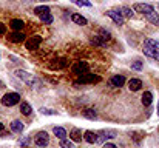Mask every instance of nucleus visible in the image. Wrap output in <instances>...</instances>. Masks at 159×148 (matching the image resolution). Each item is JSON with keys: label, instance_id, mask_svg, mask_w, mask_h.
Returning a JSON list of instances; mask_svg holds the SVG:
<instances>
[{"label": "nucleus", "instance_id": "dca6fc26", "mask_svg": "<svg viewBox=\"0 0 159 148\" xmlns=\"http://www.w3.org/2000/svg\"><path fill=\"white\" fill-rule=\"evenodd\" d=\"M117 11L120 12V16H122L124 19H131V17L134 16L133 9H131V8H128V6H122V8H119Z\"/></svg>", "mask_w": 159, "mask_h": 148}, {"label": "nucleus", "instance_id": "c756f323", "mask_svg": "<svg viewBox=\"0 0 159 148\" xmlns=\"http://www.w3.org/2000/svg\"><path fill=\"white\" fill-rule=\"evenodd\" d=\"M144 47H150V48L159 49V42H158V40H153V39H145V42H144Z\"/></svg>", "mask_w": 159, "mask_h": 148}, {"label": "nucleus", "instance_id": "f8f14e48", "mask_svg": "<svg viewBox=\"0 0 159 148\" xmlns=\"http://www.w3.org/2000/svg\"><path fill=\"white\" fill-rule=\"evenodd\" d=\"M124 83H125V77H124V76H113V77L110 79V85H111V87L119 88V87H122Z\"/></svg>", "mask_w": 159, "mask_h": 148}, {"label": "nucleus", "instance_id": "a878e982", "mask_svg": "<svg viewBox=\"0 0 159 148\" xmlns=\"http://www.w3.org/2000/svg\"><path fill=\"white\" fill-rule=\"evenodd\" d=\"M98 36H99L104 42H110V40H111V33L107 31V29H104V28L99 29V34H98Z\"/></svg>", "mask_w": 159, "mask_h": 148}, {"label": "nucleus", "instance_id": "393cba45", "mask_svg": "<svg viewBox=\"0 0 159 148\" xmlns=\"http://www.w3.org/2000/svg\"><path fill=\"white\" fill-rule=\"evenodd\" d=\"M53 133L57 139H65V136H66V131H65V128H62V127H54Z\"/></svg>", "mask_w": 159, "mask_h": 148}, {"label": "nucleus", "instance_id": "2eb2a0df", "mask_svg": "<svg viewBox=\"0 0 159 148\" xmlns=\"http://www.w3.org/2000/svg\"><path fill=\"white\" fill-rule=\"evenodd\" d=\"M145 16V19L150 22V23H153V25H159V14L158 12H155V11H152V12H147V14H144Z\"/></svg>", "mask_w": 159, "mask_h": 148}, {"label": "nucleus", "instance_id": "2f4dec72", "mask_svg": "<svg viewBox=\"0 0 159 148\" xmlns=\"http://www.w3.org/2000/svg\"><path fill=\"white\" fill-rule=\"evenodd\" d=\"M60 148H74V144L68 139H60Z\"/></svg>", "mask_w": 159, "mask_h": 148}, {"label": "nucleus", "instance_id": "7ed1b4c3", "mask_svg": "<svg viewBox=\"0 0 159 148\" xmlns=\"http://www.w3.org/2000/svg\"><path fill=\"white\" fill-rule=\"evenodd\" d=\"M34 144L40 148L47 147V145L50 144V136H48V133H47V131H39V133L34 136Z\"/></svg>", "mask_w": 159, "mask_h": 148}, {"label": "nucleus", "instance_id": "c85d7f7f", "mask_svg": "<svg viewBox=\"0 0 159 148\" xmlns=\"http://www.w3.org/2000/svg\"><path fill=\"white\" fill-rule=\"evenodd\" d=\"M39 17H40V20H42L45 25H51V23H53V20H54L53 16H51L50 12H45V14H42V16H39Z\"/></svg>", "mask_w": 159, "mask_h": 148}, {"label": "nucleus", "instance_id": "e433bc0d", "mask_svg": "<svg viewBox=\"0 0 159 148\" xmlns=\"http://www.w3.org/2000/svg\"><path fill=\"white\" fill-rule=\"evenodd\" d=\"M104 148H117V147H116V145H113V144H105Z\"/></svg>", "mask_w": 159, "mask_h": 148}, {"label": "nucleus", "instance_id": "f257e3e1", "mask_svg": "<svg viewBox=\"0 0 159 148\" xmlns=\"http://www.w3.org/2000/svg\"><path fill=\"white\" fill-rule=\"evenodd\" d=\"M14 74H16L20 80H23L25 83H28L31 88H39V87H40V82H39L33 74H30V73H26V71H23V70H17Z\"/></svg>", "mask_w": 159, "mask_h": 148}, {"label": "nucleus", "instance_id": "5701e85b", "mask_svg": "<svg viewBox=\"0 0 159 148\" xmlns=\"http://www.w3.org/2000/svg\"><path fill=\"white\" fill-rule=\"evenodd\" d=\"M141 100H142V103H144L145 106H148V105H152V102H153V94H152L150 91H145V93L142 94Z\"/></svg>", "mask_w": 159, "mask_h": 148}, {"label": "nucleus", "instance_id": "cd10ccee", "mask_svg": "<svg viewBox=\"0 0 159 148\" xmlns=\"http://www.w3.org/2000/svg\"><path fill=\"white\" fill-rule=\"evenodd\" d=\"M45 12H50V6L42 5V6L34 8V14H36V16H42V14H45Z\"/></svg>", "mask_w": 159, "mask_h": 148}, {"label": "nucleus", "instance_id": "4be33fe9", "mask_svg": "<svg viewBox=\"0 0 159 148\" xmlns=\"http://www.w3.org/2000/svg\"><path fill=\"white\" fill-rule=\"evenodd\" d=\"M54 63H50V68L51 70H62L66 66V60L65 59H60V60H53Z\"/></svg>", "mask_w": 159, "mask_h": 148}, {"label": "nucleus", "instance_id": "a19ab883", "mask_svg": "<svg viewBox=\"0 0 159 148\" xmlns=\"http://www.w3.org/2000/svg\"><path fill=\"white\" fill-rule=\"evenodd\" d=\"M158 9H159V6H158Z\"/></svg>", "mask_w": 159, "mask_h": 148}, {"label": "nucleus", "instance_id": "39448f33", "mask_svg": "<svg viewBox=\"0 0 159 148\" xmlns=\"http://www.w3.org/2000/svg\"><path fill=\"white\" fill-rule=\"evenodd\" d=\"M90 70V65L87 63V62H76L73 66H71V71L74 73V74H85L87 71Z\"/></svg>", "mask_w": 159, "mask_h": 148}, {"label": "nucleus", "instance_id": "a211bd4d", "mask_svg": "<svg viewBox=\"0 0 159 148\" xmlns=\"http://www.w3.org/2000/svg\"><path fill=\"white\" fill-rule=\"evenodd\" d=\"M82 137H84L88 144H96V141H98V133H93V131H85Z\"/></svg>", "mask_w": 159, "mask_h": 148}, {"label": "nucleus", "instance_id": "1a4fd4ad", "mask_svg": "<svg viewBox=\"0 0 159 148\" xmlns=\"http://www.w3.org/2000/svg\"><path fill=\"white\" fill-rule=\"evenodd\" d=\"M40 43H42V37H40V36H34V37H31L30 40H26L25 47H26V49L33 51V49L39 48V45H40Z\"/></svg>", "mask_w": 159, "mask_h": 148}, {"label": "nucleus", "instance_id": "20e7f679", "mask_svg": "<svg viewBox=\"0 0 159 148\" xmlns=\"http://www.w3.org/2000/svg\"><path fill=\"white\" fill-rule=\"evenodd\" d=\"M114 137H117V133L114 130H102L101 133H98L96 144H104L107 139H114Z\"/></svg>", "mask_w": 159, "mask_h": 148}, {"label": "nucleus", "instance_id": "4c0bfd02", "mask_svg": "<svg viewBox=\"0 0 159 148\" xmlns=\"http://www.w3.org/2000/svg\"><path fill=\"white\" fill-rule=\"evenodd\" d=\"M3 131H5V125L0 122V133H3Z\"/></svg>", "mask_w": 159, "mask_h": 148}, {"label": "nucleus", "instance_id": "423d86ee", "mask_svg": "<svg viewBox=\"0 0 159 148\" xmlns=\"http://www.w3.org/2000/svg\"><path fill=\"white\" fill-rule=\"evenodd\" d=\"M107 16H108L116 25H119V26L124 25V17L120 16V12H119L117 9H108V11H107Z\"/></svg>", "mask_w": 159, "mask_h": 148}, {"label": "nucleus", "instance_id": "ea45409f", "mask_svg": "<svg viewBox=\"0 0 159 148\" xmlns=\"http://www.w3.org/2000/svg\"><path fill=\"white\" fill-rule=\"evenodd\" d=\"M0 59H2V56H0Z\"/></svg>", "mask_w": 159, "mask_h": 148}, {"label": "nucleus", "instance_id": "58836bf2", "mask_svg": "<svg viewBox=\"0 0 159 148\" xmlns=\"http://www.w3.org/2000/svg\"><path fill=\"white\" fill-rule=\"evenodd\" d=\"M158 116H159V100H158Z\"/></svg>", "mask_w": 159, "mask_h": 148}, {"label": "nucleus", "instance_id": "bb28decb", "mask_svg": "<svg viewBox=\"0 0 159 148\" xmlns=\"http://www.w3.org/2000/svg\"><path fill=\"white\" fill-rule=\"evenodd\" d=\"M31 106H30V103H26V102H22L20 103V113L23 114V116H30L31 114Z\"/></svg>", "mask_w": 159, "mask_h": 148}, {"label": "nucleus", "instance_id": "f3484780", "mask_svg": "<svg viewBox=\"0 0 159 148\" xmlns=\"http://www.w3.org/2000/svg\"><path fill=\"white\" fill-rule=\"evenodd\" d=\"M70 139H71L73 142H80V141H82V131L77 130V128H73V130L70 131Z\"/></svg>", "mask_w": 159, "mask_h": 148}, {"label": "nucleus", "instance_id": "473e14b6", "mask_svg": "<svg viewBox=\"0 0 159 148\" xmlns=\"http://www.w3.org/2000/svg\"><path fill=\"white\" fill-rule=\"evenodd\" d=\"M91 43H93V45H98V47H105V42H104L99 36H94V37L91 39Z\"/></svg>", "mask_w": 159, "mask_h": 148}, {"label": "nucleus", "instance_id": "9b49d317", "mask_svg": "<svg viewBox=\"0 0 159 148\" xmlns=\"http://www.w3.org/2000/svg\"><path fill=\"white\" fill-rule=\"evenodd\" d=\"M144 54H145L147 57H152V59H155V60L159 62V49L150 48V47H144Z\"/></svg>", "mask_w": 159, "mask_h": 148}, {"label": "nucleus", "instance_id": "9d476101", "mask_svg": "<svg viewBox=\"0 0 159 148\" xmlns=\"http://www.w3.org/2000/svg\"><path fill=\"white\" fill-rule=\"evenodd\" d=\"M25 34L23 33H20V31H14L12 34H9V40L12 42V43H22V42H25Z\"/></svg>", "mask_w": 159, "mask_h": 148}, {"label": "nucleus", "instance_id": "7c9ffc66", "mask_svg": "<svg viewBox=\"0 0 159 148\" xmlns=\"http://www.w3.org/2000/svg\"><path fill=\"white\" fill-rule=\"evenodd\" d=\"M74 5H77V6H87V8H90L91 6V2L90 0H71Z\"/></svg>", "mask_w": 159, "mask_h": 148}, {"label": "nucleus", "instance_id": "6ab92c4d", "mask_svg": "<svg viewBox=\"0 0 159 148\" xmlns=\"http://www.w3.org/2000/svg\"><path fill=\"white\" fill-rule=\"evenodd\" d=\"M9 26H11L14 31H22V28L25 26V23H23L20 19H12L11 23H9Z\"/></svg>", "mask_w": 159, "mask_h": 148}, {"label": "nucleus", "instance_id": "412c9836", "mask_svg": "<svg viewBox=\"0 0 159 148\" xmlns=\"http://www.w3.org/2000/svg\"><path fill=\"white\" fill-rule=\"evenodd\" d=\"M31 144H33V137H31V136H22V137L19 139V145L22 148H28Z\"/></svg>", "mask_w": 159, "mask_h": 148}, {"label": "nucleus", "instance_id": "0eeeda50", "mask_svg": "<svg viewBox=\"0 0 159 148\" xmlns=\"http://www.w3.org/2000/svg\"><path fill=\"white\" fill-rule=\"evenodd\" d=\"M133 11H136V12H141V14H147V12H152V11H155V8H153L152 5H148V3H134V6H133Z\"/></svg>", "mask_w": 159, "mask_h": 148}, {"label": "nucleus", "instance_id": "f704fd0d", "mask_svg": "<svg viewBox=\"0 0 159 148\" xmlns=\"http://www.w3.org/2000/svg\"><path fill=\"white\" fill-rule=\"evenodd\" d=\"M131 68L136 70V71H141L142 70V62H133L131 63Z\"/></svg>", "mask_w": 159, "mask_h": 148}, {"label": "nucleus", "instance_id": "b1692460", "mask_svg": "<svg viewBox=\"0 0 159 148\" xmlns=\"http://www.w3.org/2000/svg\"><path fill=\"white\" fill-rule=\"evenodd\" d=\"M82 114H84V117L91 119V120H94V119L98 117V113H96L93 108H87V110H84V111H82Z\"/></svg>", "mask_w": 159, "mask_h": 148}, {"label": "nucleus", "instance_id": "72a5a7b5", "mask_svg": "<svg viewBox=\"0 0 159 148\" xmlns=\"http://www.w3.org/2000/svg\"><path fill=\"white\" fill-rule=\"evenodd\" d=\"M40 113H42V114H47V116H56V114H57V111L50 110V108H40Z\"/></svg>", "mask_w": 159, "mask_h": 148}, {"label": "nucleus", "instance_id": "4468645a", "mask_svg": "<svg viewBox=\"0 0 159 148\" xmlns=\"http://www.w3.org/2000/svg\"><path fill=\"white\" fill-rule=\"evenodd\" d=\"M11 130H12L14 133L20 134V133L25 130V125H23V122H20V120H12V122H11Z\"/></svg>", "mask_w": 159, "mask_h": 148}, {"label": "nucleus", "instance_id": "ddd939ff", "mask_svg": "<svg viewBox=\"0 0 159 148\" xmlns=\"http://www.w3.org/2000/svg\"><path fill=\"white\" fill-rule=\"evenodd\" d=\"M71 20H73L76 25H80V26H85V25L88 23V20H87L84 16H80V14H71Z\"/></svg>", "mask_w": 159, "mask_h": 148}, {"label": "nucleus", "instance_id": "6e6552de", "mask_svg": "<svg viewBox=\"0 0 159 148\" xmlns=\"http://www.w3.org/2000/svg\"><path fill=\"white\" fill-rule=\"evenodd\" d=\"M79 82L80 83H96V82H101V77L99 76H94V74H80L79 76Z\"/></svg>", "mask_w": 159, "mask_h": 148}, {"label": "nucleus", "instance_id": "aec40b11", "mask_svg": "<svg viewBox=\"0 0 159 148\" xmlns=\"http://www.w3.org/2000/svg\"><path fill=\"white\" fill-rule=\"evenodd\" d=\"M141 87H142V82H141L139 79H131V80L128 82V88H130L131 91H139Z\"/></svg>", "mask_w": 159, "mask_h": 148}, {"label": "nucleus", "instance_id": "c9c22d12", "mask_svg": "<svg viewBox=\"0 0 159 148\" xmlns=\"http://www.w3.org/2000/svg\"><path fill=\"white\" fill-rule=\"evenodd\" d=\"M6 33V26L3 23H0V34H5Z\"/></svg>", "mask_w": 159, "mask_h": 148}, {"label": "nucleus", "instance_id": "f03ea898", "mask_svg": "<svg viewBox=\"0 0 159 148\" xmlns=\"http://www.w3.org/2000/svg\"><path fill=\"white\" fill-rule=\"evenodd\" d=\"M0 102H2L3 106H14L20 102V94L19 93H6Z\"/></svg>", "mask_w": 159, "mask_h": 148}]
</instances>
